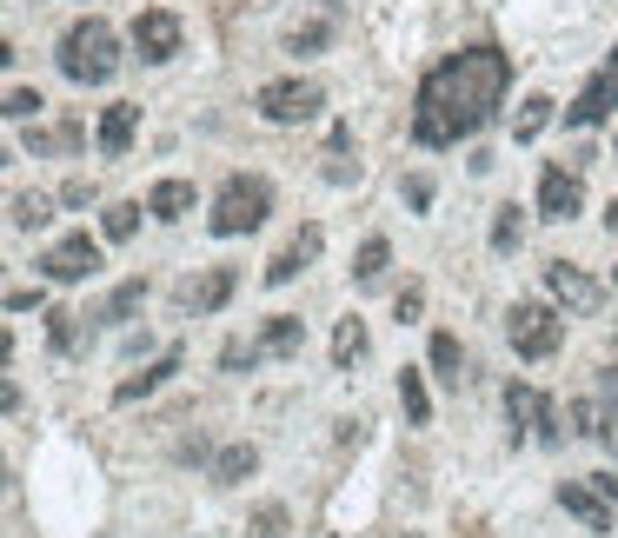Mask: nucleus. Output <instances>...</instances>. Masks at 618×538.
Listing matches in <instances>:
<instances>
[{"mask_svg":"<svg viewBox=\"0 0 618 538\" xmlns=\"http://www.w3.org/2000/svg\"><path fill=\"white\" fill-rule=\"evenodd\" d=\"M506 80H513V60L499 47L446 53L419 80V93H413V140L419 146H459V140H473L479 126H493V113L506 100Z\"/></svg>","mask_w":618,"mask_h":538,"instance_id":"obj_1","label":"nucleus"},{"mask_svg":"<svg viewBox=\"0 0 618 538\" xmlns=\"http://www.w3.org/2000/svg\"><path fill=\"white\" fill-rule=\"evenodd\" d=\"M60 73H67L73 87H107V80L120 73V33H113L100 13L73 20V27L60 33Z\"/></svg>","mask_w":618,"mask_h":538,"instance_id":"obj_2","label":"nucleus"},{"mask_svg":"<svg viewBox=\"0 0 618 538\" xmlns=\"http://www.w3.org/2000/svg\"><path fill=\"white\" fill-rule=\"evenodd\" d=\"M266 213H273V186L260 180V173H233L226 186H220V200H213V233L220 240H240V233H253V226H266Z\"/></svg>","mask_w":618,"mask_h":538,"instance_id":"obj_3","label":"nucleus"},{"mask_svg":"<svg viewBox=\"0 0 618 538\" xmlns=\"http://www.w3.org/2000/svg\"><path fill=\"white\" fill-rule=\"evenodd\" d=\"M506 339H513L519 359H553V353L566 346V319H559L553 306H539V300H519V306L506 313Z\"/></svg>","mask_w":618,"mask_h":538,"instance_id":"obj_4","label":"nucleus"},{"mask_svg":"<svg viewBox=\"0 0 618 538\" xmlns=\"http://www.w3.org/2000/svg\"><path fill=\"white\" fill-rule=\"evenodd\" d=\"M253 106H260L273 126H300V120H313V113L326 106V93H320L313 80H266V87L253 93Z\"/></svg>","mask_w":618,"mask_h":538,"instance_id":"obj_5","label":"nucleus"},{"mask_svg":"<svg viewBox=\"0 0 618 538\" xmlns=\"http://www.w3.org/2000/svg\"><path fill=\"white\" fill-rule=\"evenodd\" d=\"M40 273H47L53 286L93 280V273H100V240H87V233H67V240H53V246L40 253Z\"/></svg>","mask_w":618,"mask_h":538,"instance_id":"obj_6","label":"nucleus"},{"mask_svg":"<svg viewBox=\"0 0 618 538\" xmlns=\"http://www.w3.org/2000/svg\"><path fill=\"white\" fill-rule=\"evenodd\" d=\"M506 419H513V446L533 433V439H559V413H553V399L539 393V386H506Z\"/></svg>","mask_w":618,"mask_h":538,"instance_id":"obj_7","label":"nucleus"},{"mask_svg":"<svg viewBox=\"0 0 618 538\" xmlns=\"http://www.w3.org/2000/svg\"><path fill=\"white\" fill-rule=\"evenodd\" d=\"M546 293H553L566 313H599V306H606V286H599L592 273L566 266V260H553V266H546Z\"/></svg>","mask_w":618,"mask_h":538,"instance_id":"obj_8","label":"nucleus"},{"mask_svg":"<svg viewBox=\"0 0 618 538\" xmlns=\"http://www.w3.org/2000/svg\"><path fill=\"white\" fill-rule=\"evenodd\" d=\"M133 47H140V60H173L180 53V13H166V7H146L140 20H133Z\"/></svg>","mask_w":618,"mask_h":538,"instance_id":"obj_9","label":"nucleus"},{"mask_svg":"<svg viewBox=\"0 0 618 538\" xmlns=\"http://www.w3.org/2000/svg\"><path fill=\"white\" fill-rule=\"evenodd\" d=\"M612 106H618V60L606 67V73H592V80L579 87V100L566 106V126H599Z\"/></svg>","mask_w":618,"mask_h":538,"instance_id":"obj_10","label":"nucleus"},{"mask_svg":"<svg viewBox=\"0 0 618 538\" xmlns=\"http://www.w3.org/2000/svg\"><path fill=\"white\" fill-rule=\"evenodd\" d=\"M320 246H326V233H320V226H300V233H293L273 260H266V286H286L293 273H306V266L320 260Z\"/></svg>","mask_w":618,"mask_h":538,"instance_id":"obj_11","label":"nucleus"},{"mask_svg":"<svg viewBox=\"0 0 618 538\" xmlns=\"http://www.w3.org/2000/svg\"><path fill=\"white\" fill-rule=\"evenodd\" d=\"M586 206V186H579V173H566V166H546L539 173V213L546 220H573Z\"/></svg>","mask_w":618,"mask_h":538,"instance_id":"obj_12","label":"nucleus"},{"mask_svg":"<svg viewBox=\"0 0 618 538\" xmlns=\"http://www.w3.org/2000/svg\"><path fill=\"white\" fill-rule=\"evenodd\" d=\"M233 286H240V273H233V266H206L200 280H186V286H180V300H186L193 313H220V306L233 300Z\"/></svg>","mask_w":618,"mask_h":538,"instance_id":"obj_13","label":"nucleus"},{"mask_svg":"<svg viewBox=\"0 0 618 538\" xmlns=\"http://www.w3.org/2000/svg\"><path fill=\"white\" fill-rule=\"evenodd\" d=\"M559 506H566L586 532H612V499H606V493H592V486H573V479H566V486H559Z\"/></svg>","mask_w":618,"mask_h":538,"instance_id":"obj_14","label":"nucleus"},{"mask_svg":"<svg viewBox=\"0 0 618 538\" xmlns=\"http://www.w3.org/2000/svg\"><path fill=\"white\" fill-rule=\"evenodd\" d=\"M133 133H140V106H126V100H120V106H107V113H100V133H93V140H100V153H107V160H120V153L133 146Z\"/></svg>","mask_w":618,"mask_h":538,"instance_id":"obj_15","label":"nucleus"},{"mask_svg":"<svg viewBox=\"0 0 618 538\" xmlns=\"http://www.w3.org/2000/svg\"><path fill=\"white\" fill-rule=\"evenodd\" d=\"M300 346H306V326H300L293 313H273V319L260 326V339H253L260 359H286V353H300Z\"/></svg>","mask_w":618,"mask_h":538,"instance_id":"obj_16","label":"nucleus"},{"mask_svg":"<svg viewBox=\"0 0 618 538\" xmlns=\"http://www.w3.org/2000/svg\"><path fill=\"white\" fill-rule=\"evenodd\" d=\"M193 200H200V193H193V180H160V186L146 193V213H153V220H186V213H193Z\"/></svg>","mask_w":618,"mask_h":538,"instance_id":"obj_17","label":"nucleus"},{"mask_svg":"<svg viewBox=\"0 0 618 538\" xmlns=\"http://www.w3.org/2000/svg\"><path fill=\"white\" fill-rule=\"evenodd\" d=\"M173 373H180V353H166V359H153L146 373H133V379H120V393H113V399H120V406H133V399H146V393H160V386H166Z\"/></svg>","mask_w":618,"mask_h":538,"instance_id":"obj_18","label":"nucleus"},{"mask_svg":"<svg viewBox=\"0 0 618 538\" xmlns=\"http://www.w3.org/2000/svg\"><path fill=\"white\" fill-rule=\"evenodd\" d=\"M399 406H406V419H413V426H433V393H426V379H419L413 366L399 373Z\"/></svg>","mask_w":618,"mask_h":538,"instance_id":"obj_19","label":"nucleus"},{"mask_svg":"<svg viewBox=\"0 0 618 538\" xmlns=\"http://www.w3.org/2000/svg\"><path fill=\"white\" fill-rule=\"evenodd\" d=\"M433 373H439L446 386H459V379H466V353H459V339H453V333H433Z\"/></svg>","mask_w":618,"mask_h":538,"instance_id":"obj_20","label":"nucleus"},{"mask_svg":"<svg viewBox=\"0 0 618 538\" xmlns=\"http://www.w3.org/2000/svg\"><path fill=\"white\" fill-rule=\"evenodd\" d=\"M253 466H260L253 446H226V453L213 459V479H220V486H240V479H253Z\"/></svg>","mask_w":618,"mask_h":538,"instance_id":"obj_21","label":"nucleus"},{"mask_svg":"<svg viewBox=\"0 0 618 538\" xmlns=\"http://www.w3.org/2000/svg\"><path fill=\"white\" fill-rule=\"evenodd\" d=\"M140 300H146V280H120V286H113V300L100 306V319H107V326H120L126 313H140Z\"/></svg>","mask_w":618,"mask_h":538,"instance_id":"obj_22","label":"nucleus"},{"mask_svg":"<svg viewBox=\"0 0 618 538\" xmlns=\"http://www.w3.org/2000/svg\"><path fill=\"white\" fill-rule=\"evenodd\" d=\"M546 120H553V100H546V93H533V100L519 106V120H513V140H539V133H546Z\"/></svg>","mask_w":618,"mask_h":538,"instance_id":"obj_23","label":"nucleus"},{"mask_svg":"<svg viewBox=\"0 0 618 538\" xmlns=\"http://www.w3.org/2000/svg\"><path fill=\"white\" fill-rule=\"evenodd\" d=\"M7 220H13L20 233H40V226H47V200H40V193H13V206H7Z\"/></svg>","mask_w":618,"mask_h":538,"instance_id":"obj_24","label":"nucleus"},{"mask_svg":"<svg viewBox=\"0 0 618 538\" xmlns=\"http://www.w3.org/2000/svg\"><path fill=\"white\" fill-rule=\"evenodd\" d=\"M526 240V213L519 206H499V220H493V253H513Z\"/></svg>","mask_w":618,"mask_h":538,"instance_id":"obj_25","label":"nucleus"},{"mask_svg":"<svg viewBox=\"0 0 618 538\" xmlns=\"http://www.w3.org/2000/svg\"><path fill=\"white\" fill-rule=\"evenodd\" d=\"M386 260H393V246H386V240H366V246H359V260H353V280H359V286H373V280L386 273Z\"/></svg>","mask_w":618,"mask_h":538,"instance_id":"obj_26","label":"nucleus"},{"mask_svg":"<svg viewBox=\"0 0 618 538\" xmlns=\"http://www.w3.org/2000/svg\"><path fill=\"white\" fill-rule=\"evenodd\" d=\"M333 359H340V366H353V359H366V326H359V319H346V326L333 333Z\"/></svg>","mask_w":618,"mask_h":538,"instance_id":"obj_27","label":"nucleus"},{"mask_svg":"<svg viewBox=\"0 0 618 538\" xmlns=\"http://www.w3.org/2000/svg\"><path fill=\"white\" fill-rule=\"evenodd\" d=\"M133 226H140V206H133V200L107 206V220H100V233H107V240H133Z\"/></svg>","mask_w":618,"mask_h":538,"instance_id":"obj_28","label":"nucleus"},{"mask_svg":"<svg viewBox=\"0 0 618 538\" xmlns=\"http://www.w3.org/2000/svg\"><path fill=\"white\" fill-rule=\"evenodd\" d=\"M573 433H579V439H612V426H599L592 399H573Z\"/></svg>","mask_w":618,"mask_h":538,"instance_id":"obj_29","label":"nucleus"},{"mask_svg":"<svg viewBox=\"0 0 618 538\" xmlns=\"http://www.w3.org/2000/svg\"><path fill=\"white\" fill-rule=\"evenodd\" d=\"M40 106H47V100H40L33 87H7V120H33Z\"/></svg>","mask_w":618,"mask_h":538,"instance_id":"obj_30","label":"nucleus"},{"mask_svg":"<svg viewBox=\"0 0 618 538\" xmlns=\"http://www.w3.org/2000/svg\"><path fill=\"white\" fill-rule=\"evenodd\" d=\"M27 146H33V153H67V146H80V126H53V133H33Z\"/></svg>","mask_w":618,"mask_h":538,"instance_id":"obj_31","label":"nucleus"},{"mask_svg":"<svg viewBox=\"0 0 618 538\" xmlns=\"http://www.w3.org/2000/svg\"><path fill=\"white\" fill-rule=\"evenodd\" d=\"M253 538H286V506H260L253 512Z\"/></svg>","mask_w":618,"mask_h":538,"instance_id":"obj_32","label":"nucleus"},{"mask_svg":"<svg viewBox=\"0 0 618 538\" xmlns=\"http://www.w3.org/2000/svg\"><path fill=\"white\" fill-rule=\"evenodd\" d=\"M599 399H606V426L618 433V373H599Z\"/></svg>","mask_w":618,"mask_h":538,"instance_id":"obj_33","label":"nucleus"},{"mask_svg":"<svg viewBox=\"0 0 618 538\" xmlns=\"http://www.w3.org/2000/svg\"><path fill=\"white\" fill-rule=\"evenodd\" d=\"M419 306H426V286H419V280H413V286H406V293H399V319H419Z\"/></svg>","mask_w":618,"mask_h":538,"instance_id":"obj_34","label":"nucleus"},{"mask_svg":"<svg viewBox=\"0 0 618 538\" xmlns=\"http://www.w3.org/2000/svg\"><path fill=\"white\" fill-rule=\"evenodd\" d=\"M406 200H413V206H433V180H426V173H413V180H406Z\"/></svg>","mask_w":618,"mask_h":538,"instance_id":"obj_35","label":"nucleus"},{"mask_svg":"<svg viewBox=\"0 0 618 538\" xmlns=\"http://www.w3.org/2000/svg\"><path fill=\"white\" fill-rule=\"evenodd\" d=\"M320 40H326V27H300V33H293L286 47H293V53H306V47H320Z\"/></svg>","mask_w":618,"mask_h":538,"instance_id":"obj_36","label":"nucleus"},{"mask_svg":"<svg viewBox=\"0 0 618 538\" xmlns=\"http://www.w3.org/2000/svg\"><path fill=\"white\" fill-rule=\"evenodd\" d=\"M599 493H606V499L618 506V473H599Z\"/></svg>","mask_w":618,"mask_h":538,"instance_id":"obj_37","label":"nucleus"},{"mask_svg":"<svg viewBox=\"0 0 618 538\" xmlns=\"http://www.w3.org/2000/svg\"><path fill=\"white\" fill-rule=\"evenodd\" d=\"M606 226H612V233H618V200H612V206H606Z\"/></svg>","mask_w":618,"mask_h":538,"instance_id":"obj_38","label":"nucleus"},{"mask_svg":"<svg viewBox=\"0 0 618 538\" xmlns=\"http://www.w3.org/2000/svg\"><path fill=\"white\" fill-rule=\"evenodd\" d=\"M473 538H486V532H473Z\"/></svg>","mask_w":618,"mask_h":538,"instance_id":"obj_39","label":"nucleus"}]
</instances>
